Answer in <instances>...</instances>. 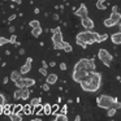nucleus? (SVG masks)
Masks as SVG:
<instances>
[{
    "label": "nucleus",
    "mask_w": 121,
    "mask_h": 121,
    "mask_svg": "<svg viewBox=\"0 0 121 121\" xmlns=\"http://www.w3.org/2000/svg\"><path fill=\"white\" fill-rule=\"evenodd\" d=\"M48 65H50V66H52V68H53V66H56V63H55V61H51V63L48 64Z\"/></svg>",
    "instance_id": "nucleus-49"
},
{
    "label": "nucleus",
    "mask_w": 121,
    "mask_h": 121,
    "mask_svg": "<svg viewBox=\"0 0 121 121\" xmlns=\"http://www.w3.org/2000/svg\"><path fill=\"white\" fill-rule=\"evenodd\" d=\"M14 85H16L18 89H22V87H31L35 85V79L33 78H18L16 82H14Z\"/></svg>",
    "instance_id": "nucleus-7"
},
{
    "label": "nucleus",
    "mask_w": 121,
    "mask_h": 121,
    "mask_svg": "<svg viewBox=\"0 0 121 121\" xmlns=\"http://www.w3.org/2000/svg\"><path fill=\"white\" fill-rule=\"evenodd\" d=\"M13 98L16 100H18V99H21V89H18V90H16V91L13 92Z\"/></svg>",
    "instance_id": "nucleus-29"
},
{
    "label": "nucleus",
    "mask_w": 121,
    "mask_h": 121,
    "mask_svg": "<svg viewBox=\"0 0 121 121\" xmlns=\"http://www.w3.org/2000/svg\"><path fill=\"white\" fill-rule=\"evenodd\" d=\"M29 25H30V27H37V26H40L39 25V21H38V20H31V21L29 22Z\"/></svg>",
    "instance_id": "nucleus-30"
},
{
    "label": "nucleus",
    "mask_w": 121,
    "mask_h": 121,
    "mask_svg": "<svg viewBox=\"0 0 121 121\" xmlns=\"http://www.w3.org/2000/svg\"><path fill=\"white\" fill-rule=\"evenodd\" d=\"M30 96V87H22L21 89V99L27 100Z\"/></svg>",
    "instance_id": "nucleus-14"
},
{
    "label": "nucleus",
    "mask_w": 121,
    "mask_h": 121,
    "mask_svg": "<svg viewBox=\"0 0 121 121\" xmlns=\"http://www.w3.org/2000/svg\"><path fill=\"white\" fill-rule=\"evenodd\" d=\"M8 81H9V78H8V77H4V79H3V83H4V85H7V83H8Z\"/></svg>",
    "instance_id": "nucleus-44"
},
{
    "label": "nucleus",
    "mask_w": 121,
    "mask_h": 121,
    "mask_svg": "<svg viewBox=\"0 0 121 121\" xmlns=\"http://www.w3.org/2000/svg\"><path fill=\"white\" fill-rule=\"evenodd\" d=\"M43 113H44L46 116L51 115V104L50 103H46V104L43 105Z\"/></svg>",
    "instance_id": "nucleus-21"
},
{
    "label": "nucleus",
    "mask_w": 121,
    "mask_h": 121,
    "mask_svg": "<svg viewBox=\"0 0 121 121\" xmlns=\"http://www.w3.org/2000/svg\"><path fill=\"white\" fill-rule=\"evenodd\" d=\"M98 33L91 31V30H86V31H81L77 34L76 37V42L77 44L79 43H86V44H94L98 43Z\"/></svg>",
    "instance_id": "nucleus-2"
},
{
    "label": "nucleus",
    "mask_w": 121,
    "mask_h": 121,
    "mask_svg": "<svg viewBox=\"0 0 121 121\" xmlns=\"http://www.w3.org/2000/svg\"><path fill=\"white\" fill-rule=\"evenodd\" d=\"M66 68H68V66H66L65 63H61L60 64V69H61V70H66Z\"/></svg>",
    "instance_id": "nucleus-40"
},
{
    "label": "nucleus",
    "mask_w": 121,
    "mask_h": 121,
    "mask_svg": "<svg viewBox=\"0 0 121 121\" xmlns=\"http://www.w3.org/2000/svg\"><path fill=\"white\" fill-rule=\"evenodd\" d=\"M52 17H53V20H55V21H57V20H59V14H57V13H55Z\"/></svg>",
    "instance_id": "nucleus-47"
},
{
    "label": "nucleus",
    "mask_w": 121,
    "mask_h": 121,
    "mask_svg": "<svg viewBox=\"0 0 121 121\" xmlns=\"http://www.w3.org/2000/svg\"><path fill=\"white\" fill-rule=\"evenodd\" d=\"M31 63H33V59L31 57H27L26 59V63L21 66L20 73H21V74H27V73H29V72L31 70Z\"/></svg>",
    "instance_id": "nucleus-11"
},
{
    "label": "nucleus",
    "mask_w": 121,
    "mask_h": 121,
    "mask_svg": "<svg viewBox=\"0 0 121 121\" xmlns=\"http://www.w3.org/2000/svg\"><path fill=\"white\" fill-rule=\"evenodd\" d=\"M52 33V42L53 43H63V33H61V29L60 27H56V29H52L51 30Z\"/></svg>",
    "instance_id": "nucleus-8"
},
{
    "label": "nucleus",
    "mask_w": 121,
    "mask_h": 121,
    "mask_svg": "<svg viewBox=\"0 0 121 121\" xmlns=\"http://www.w3.org/2000/svg\"><path fill=\"white\" fill-rule=\"evenodd\" d=\"M113 107H115L116 109H121V103L118 102V100H116V102H115V104H113Z\"/></svg>",
    "instance_id": "nucleus-38"
},
{
    "label": "nucleus",
    "mask_w": 121,
    "mask_h": 121,
    "mask_svg": "<svg viewBox=\"0 0 121 121\" xmlns=\"http://www.w3.org/2000/svg\"><path fill=\"white\" fill-rule=\"evenodd\" d=\"M14 30H16L14 26H9V33H14Z\"/></svg>",
    "instance_id": "nucleus-45"
},
{
    "label": "nucleus",
    "mask_w": 121,
    "mask_h": 121,
    "mask_svg": "<svg viewBox=\"0 0 121 121\" xmlns=\"http://www.w3.org/2000/svg\"><path fill=\"white\" fill-rule=\"evenodd\" d=\"M74 14H76L77 17H79V18L86 17L87 14H89V9H87V7L85 5V4H81V5L78 7V9H76V11H74Z\"/></svg>",
    "instance_id": "nucleus-10"
},
{
    "label": "nucleus",
    "mask_w": 121,
    "mask_h": 121,
    "mask_svg": "<svg viewBox=\"0 0 121 121\" xmlns=\"http://www.w3.org/2000/svg\"><path fill=\"white\" fill-rule=\"evenodd\" d=\"M116 100H117L116 98H112V96H109V95H104V94H103V95H100V96L96 99V104H98V107H99V108L107 111L108 108L113 107V104H115Z\"/></svg>",
    "instance_id": "nucleus-4"
},
{
    "label": "nucleus",
    "mask_w": 121,
    "mask_h": 121,
    "mask_svg": "<svg viewBox=\"0 0 121 121\" xmlns=\"http://www.w3.org/2000/svg\"><path fill=\"white\" fill-rule=\"evenodd\" d=\"M16 42H17V35L12 34L11 38H9V43H11V44H16Z\"/></svg>",
    "instance_id": "nucleus-31"
},
{
    "label": "nucleus",
    "mask_w": 121,
    "mask_h": 121,
    "mask_svg": "<svg viewBox=\"0 0 121 121\" xmlns=\"http://www.w3.org/2000/svg\"><path fill=\"white\" fill-rule=\"evenodd\" d=\"M11 1H12V3H16V4H21L22 3L21 0H11Z\"/></svg>",
    "instance_id": "nucleus-46"
},
{
    "label": "nucleus",
    "mask_w": 121,
    "mask_h": 121,
    "mask_svg": "<svg viewBox=\"0 0 121 121\" xmlns=\"http://www.w3.org/2000/svg\"><path fill=\"white\" fill-rule=\"evenodd\" d=\"M115 22H113L112 21V20H111V18H105L104 20V26L105 27H112V26H115Z\"/></svg>",
    "instance_id": "nucleus-26"
},
{
    "label": "nucleus",
    "mask_w": 121,
    "mask_h": 121,
    "mask_svg": "<svg viewBox=\"0 0 121 121\" xmlns=\"http://www.w3.org/2000/svg\"><path fill=\"white\" fill-rule=\"evenodd\" d=\"M81 25L86 30H92V29H94V25L95 24H94V21H92L90 17L86 16V17H82V18H81Z\"/></svg>",
    "instance_id": "nucleus-9"
},
{
    "label": "nucleus",
    "mask_w": 121,
    "mask_h": 121,
    "mask_svg": "<svg viewBox=\"0 0 121 121\" xmlns=\"http://www.w3.org/2000/svg\"><path fill=\"white\" fill-rule=\"evenodd\" d=\"M60 113H63V115H66V113H68V108H66V105H63V109H61Z\"/></svg>",
    "instance_id": "nucleus-39"
},
{
    "label": "nucleus",
    "mask_w": 121,
    "mask_h": 121,
    "mask_svg": "<svg viewBox=\"0 0 121 121\" xmlns=\"http://www.w3.org/2000/svg\"><path fill=\"white\" fill-rule=\"evenodd\" d=\"M111 40L113 44H121V31L111 34Z\"/></svg>",
    "instance_id": "nucleus-12"
},
{
    "label": "nucleus",
    "mask_w": 121,
    "mask_h": 121,
    "mask_svg": "<svg viewBox=\"0 0 121 121\" xmlns=\"http://www.w3.org/2000/svg\"><path fill=\"white\" fill-rule=\"evenodd\" d=\"M7 100H5V96L3 94H0V104H5Z\"/></svg>",
    "instance_id": "nucleus-37"
},
{
    "label": "nucleus",
    "mask_w": 121,
    "mask_h": 121,
    "mask_svg": "<svg viewBox=\"0 0 121 121\" xmlns=\"http://www.w3.org/2000/svg\"><path fill=\"white\" fill-rule=\"evenodd\" d=\"M59 109V104H55V105H51V115H55Z\"/></svg>",
    "instance_id": "nucleus-32"
},
{
    "label": "nucleus",
    "mask_w": 121,
    "mask_h": 121,
    "mask_svg": "<svg viewBox=\"0 0 121 121\" xmlns=\"http://www.w3.org/2000/svg\"><path fill=\"white\" fill-rule=\"evenodd\" d=\"M81 85V89L83 91L87 92H96L100 89V85H102V73L94 70V72H89V76L85 79H82L79 82Z\"/></svg>",
    "instance_id": "nucleus-1"
},
{
    "label": "nucleus",
    "mask_w": 121,
    "mask_h": 121,
    "mask_svg": "<svg viewBox=\"0 0 121 121\" xmlns=\"http://www.w3.org/2000/svg\"><path fill=\"white\" fill-rule=\"evenodd\" d=\"M3 112H4V104H0V116L3 115Z\"/></svg>",
    "instance_id": "nucleus-43"
},
{
    "label": "nucleus",
    "mask_w": 121,
    "mask_h": 121,
    "mask_svg": "<svg viewBox=\"0 0 121 121\" xmlns=\"http://www.w3.org/2000/svg\"><path fill=\"white\" fill-rule=\"evenodd\" d=\"M89 76V72L85 70V69H74L73 73H72V78H73L74 82H81L82 79H85Z\"/></svg>",
    "instance_id": "nucleus-6"
},
{
    "label": "nucleus",
    "mask_w": 121,
    "mask_h": 121,
    "mask_svg": "<svg viewBox=\"0 0 121 121\" xmlns=\"http://www.w3.org/2000/svg\"><path fill=\"white\" fill-rule=\"evenodd\" d=\"M74 69H85L87 72H94L96 69L95 59H81L76 63Z\"/></svg>",
    "instance_id": "nucleus-3"
},
{
    "label": "nucleus",
    "mask_w": 121,
    "mask_h": 121,
    "mask_svg": "<svg viewBox=\"0 0 121 121\" xmlns=\"http://www.w3.org/2000/svg\"><path fill=\"white\" fill-rule=\"evenodd\" d=\"M13 107L14 105L13 104H4V112H3V115H5V116H9V115H12L13 113Z\"/></svg>",
    "instance_id": "nucleus-15"
},
{
    "label": "nucleus",
    "mask_w": 121,
    "mask_h": 121,
    "mask_svg": "<svg viewBox=\"0 0 121 121\" xmlns=\"http://www.w3.org/2000/svg\"><path fill=\"white\" fill-rule=\"evenodd\" d=\"M116 112H117V109H116L115 107H111V108L107 109V116L108 117H113V116L116 115Z\"/></svg>",
    "instance_id": "nucleus-24"
},
{
    "label": "nucleus",
    "mask_w": 121,
    "mask_h": 121,
    "mask_svg": "<svg viewBox=\"0 0 121 121\" xmlns=\"http://www.w3.org/2000/svg\"><path fill=\"white\" fill-rule=\"evenodd\" d=\"M39 73L42 74V76H44V77H46V76H47V74H48V73H47V69H46V68H43V66H42V68L39 69Z\"/></svg>",
    "instance_id": "nucleus-36"
},
{
    "label": "nucleus",
    "mask_w": 121,
    "mask_h": 121,
    "mask_svg": "<svg viewBox=\"0 0 121 121\" xmlns=\"http://www.w3.org/2000/svg\"><path fill=\"white\" fill-rule=\"evenodd\" d=\"M24 53H25V50H24V48H21V50H20V55H24Z\"/></svg>",
    "instance_id": "nucleus-53"
},
{
    "label": "nucleus",
    "mask_w": 121,
    "mask_h": 121,
    "mask_svg": "<svg viewBox=\"0 0 121 121\" xmlns=\"http://www.w3.org/2000/svg\"><path fill=\"white\" fill-rule=\"evenodd\" d=\"M53 120H61V121H68V117H66V115H63V113H59V115H56L55 117H53Z\"/></svg>",
    "instance_id": "nucleus-25"
},
{
    "label": "nucleus",
    "mask_w": 121,
    "mask_h": 121,
    "mask_svg": "<svg viewBox=\"0 0 121 121\" xmlns=\"http://www.w3.org/2000/svg\"><path fill=\"white\" fill-rule=\"evenodd\" d=\"M22 109H24V105H21V104H16V105L13 107V113H20Z\"/></svg>",
    "instance_id": "nucleus-28"
},
{
    "label": "nucleus",
    "mask_w": 121,
    "mask_h": 121,
    "mask_svg": "<svg viewBox=\"0 0 121 121\" xmlns=\"http://www.w3.org/2000/svg\"><path fill=\"white\" fill-rule=\"evenodd\" d=\"M53 50H63V43H53Z\"/></svg>",
    "instance_id": "nucleus-33"
},
{
    "label": "nucleus",
    "mask_w": 121,
    "mask_h": 121,
    "mask_svg": "<svg viewBox=\"0 0 121 121\" xmlns=\"http://www.w3.org/2000/svg\"><path fill=\"white\" fill-rule=\"evenodd\" d=\"M39 12H40L39 8H35V9H34V13H35V14H39Z\"/></svg>",
    "instance_id": "nucleus-51"
},
{
    "label": "nucleus",
    "mask_w": 121,
    "mask_h": 121,
    "mask_svg": "<svg viewBox=\"0 0 121 121\" xmlns=\"http://www.w3.org/2000/svg\"><path fill=\"white\" fill-rule=\"evenodd\" d=\"M14 18H16V14H11V16L8 17V21H13Z\"/></svg>",
    "instance_id": "nucleus-42"
},
{
    "label": "nucleus",
    "mask_w": 121,
    "mask_h": 121,
    "mask_svg": "<svg viewBox=\"0 0 121 121\" xmlns=\"http://www.w3.org/2000/svg\"><path fill=\"white\" fill-rule=\"evenodd\" d=\"M18 78H21V73H20V70H13L11 73V81L16 82Z\"/></svg>",
    "instance_id": "nucleus-18"
},
{
    "label": "nucleus",
    "mask_w": 121,
    "mask_h": 121,
    "mask_svg": "<svg viewBox=\"0 0 121 121\" xmlns=\"http://www.w3.org/2000/svg\"><path fill=\"white\" fill-rule=\"evenodd\" d=\"M30 104H31V107H37V105L42 104V99H40V98H33Z\"/></svg>",
    "instance_id": "nucleus-23"
},
{
    "label": "nucleus",
    "mask_w": 121,
    "mask_h": 121,
    "mask_svg": "<svg viewBox=\"0 0 121 121\" xmlns=\"http://www.w3.org/2000/svg\"><path fill=\"white\" fill-rule=\"evenodd\" d=\"M117 9H118L117 5H113V7H112V12H117Z\"/></svg>",
    "instance_id": "nucleus-50"
},
{
    "label": "nucleus",
    "mask_w": 121,
    "mask_h": 121,
    "mask_svg": "<svg viewBox=\"0 0 121 121\" xmlns=\"http://www.w3.org/2000/svg\"><path fill=\"white\" fill-rule=\"evenodd\" d=\"M95 5H96V8L99 9V11H104V9L107 8V5H105V0H98Z\"/></svg>",
    "instance_id": "nucleus-20"
},
{
    "label": "nucleus",
    "mask_w": 121,
    "mask_h": 121,
    "mask_svg": "<svg viewBox=\"0 0 121 121\" xmlns=\"http://www.w3.org/2000/svg\"><path fill=\"white\" fill-rule=\"evenodd\" d=\"M46 82H47L48 85H55L56 82H57V74H55V73L47 74V76H46Z\"/></svg>",
    "instance_id": "nucleus-13"
},
{
    "label": "nucleus",
    "mask_w": 121,
    "mask_h": 121,
    "mask_svg": "<svg viewBox=\"0 0 121 121\" xmlns=\"http://www.w3.org/2000/svg\"><path fill=\"white\" fill-rule=\"evenodd\" d=\"M33 121H42V118H40V117H35V118H33Z\"/></svg>",
    "instance_id": "nucleus-52"
},
{
    "label": "nucleus",
    "mask_w": 121,
    "mask_h": 121,
    "mask_svg": "<svg viewBox=\"0 0 121 121\" xmlns=\"http://www.w3.org/2000/svg\"><path fill=\"white\" fill-rule=\"evenodd\" d=\"M81 120V116H76V121H79Z\"/></svg>",
    "instance_id": "nucleus-54"
},
{
    "label": "nucleus",
    "mask_w": 121,
    "mask_h": 121,
    "mask_svg": "<svg viewBox=\"0 0 121 121\" xmlns=\"http://www.w3.org/2000/svg\"><path fill=\"white\" fill-rule=\"evenodd\" d=\"M33 108L34 107H31V104H26V105H24V115H30V113L33 112Z\"/></svg>",
    "instance_id": "nucleus-22"
},
{
    "label": "nucleus",
    "mask_w": 121,
    "mask_h": 121,
    "mask_svg": "<svg viewBox=\"0 0 121 121\" xmlns=\"http://www.w3.org/2000/svg\"><path fill=\"white\" fill-rule=\"evenodd\" d=\"M98 57H99V60L102 61L105 66H111V63H112V60H113V56L111 55L107 50H104V48H100L99 50Z\"/></svg>",
    "instance_id": "nucleus-5"
},
{
    "label": "nucleus",
    "mask_w": 121,
    "mask_h": 121,
    "mask_svg": "<svg viewBox=\"0 0 121 121\" xmlns=\"http://www.w3.org/2000/svg\"><path fill=\"white\" fill-rule=\"evenodd\" d=\"M111 20H112L113 22H115L116 25L118 24V22L121 21V14L118 13V12H112V13H111V17H109Z\"/></svg>",
    "instance_id": "nucleus-16"
},
{
    "label": "nucleus",
    "mask_w": 121,
    "mask_h": 121,
    "mask_svg": "<svg viewBox=\"0 0 121 121\" xmlns=\"http://www.w3.org/2000/svg\"><path fill=\"white\" fill-rule=\"evenodd\" d=\"M7 43H9V39H7V38H4V37H0V46H4V44H7Z\"/></svg>",
    "instance_id": "nucleus-34"
},
{
    "label": "nucleus",
    "mask_w": 121,
    "mask_h": 121,
    "mask_svg": "<svg viewBox=\"0 0 121 121\" xmlns=\"http://www.w3.org/2000/svg\"><path fill=\"white\" fill-rule=\"evenodd\" d=\"M78 46H81L82 48H86V47H87V44H86V43H79Z\"/></svg>",
    "instance_id": "nucleus-48"
},
{
    "label": "nucleus",
    "mask_w": 121,
    "mask_h": 121,
    "mask_svg": "<svg viewBox=\"0 0 121 121\" xmlns=\"http://www.w3.org/2000/svg\"><path fill=\"white\" fill-rule=\"evenodd\" d=\"M42 66H43V68H46V69H47L50 65H48V63H47V61H44V60H43V61H42Z\"/></svg>",
    "instance_id": "nucleus-41"
},
{
    "label": "nucleus",
    "mask_w": 121,
    "mask_h": 121,
    "mask_svg": "<svg viewBox=\"0 0 121 121\" xmlns=\"http://www.w3.org/2000/svg\"><path fill=\"white\" fill-rule=\"evenodd\" d=\"M108 34H99L98 35V43H100V42H104V40H107L108 39Z\"/></svg>",
    "instance_id": "nucleus-27"
},
{
    "label": "nucleus",
    "mask_w": 121,
    "mask_h": 121,
    "mask_svg": "<svg viewBox=\"0 0 121 121\" xmlns=\"http://www.w3.org/2000/svg\"><path fill=\"white\" fill-rule=\"evenodd\" d=\"M42 33H43V30H42V27H40V26H37V27H33V29H31V35L34 38H38Z\"/></svg>",
    "instance_id": "nucleus-17"
},
{
    "label": "nucleus",
    "mask_w": 121,
    "mask_h": 121,
    "mask_svg": "<svg viewBox=\"0 0 121 121\" xmlns=\"http://www.w3.org/2000/svg\"><path fill=\"white\" fill-rule=\"evenodd\" d=\"M72 50H73V47L70 46V43L65 42V40H63V51L64 52H72Z\"/></svg>",
    "instance_id": "nucleus-19"
},
{
    "label": "nucleus",
    "mask_w": 121,
    "mask_h": 121,
    "mask_svg": "<svg viewBox=\"0 0 121 121\" xmlns=\"http://www.w3.org/2000/svg\"><path fill=\"white\" fill-rule=\"evenodd\" d=\"M50 86H51V85H48L47 82H46V83L42 85V90H43V91H50Z\"/></svg>",
    "instance_id": "nucleus-35"
},
{
    "label": "nucleus",
    "mask_w": 121,
    "mask_h": 121,
    "mask_svg": "<svg viewBox=\"0 0 121 121\" xmlns=\"http://www.w3.org/2000/svg\"><path fill=\"white\" fill-rule=\"evenodd\" d=\"M118 25H120V29H121V21H120V22H118Z\"/></svg>",
    "instance_id": "nucleus-55"
}]
</instances>
